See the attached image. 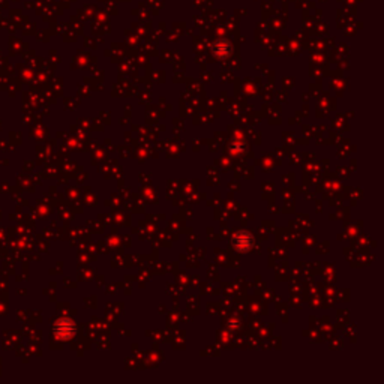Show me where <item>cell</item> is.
I'll list each match as a JSON object with an SVG mask.
<instances>
[{"label": "cell", "instance_id": "obj_2", "mask_svg": "<svg viewBox=\"0 0 384 384\" xmlns=\"http://www.w3.org/2000/svg\"><path fill=\"white\" fill-rule=\"evenodd\" d=\"M214 53L218 57H227L231 53V47L227 41H218L214 45Z\"/></svg>", "mask_w": 384, "mask_h": 384}, {"label": "cell", "instance_id": "obj_3", "mask_svg": "<svg viewBox=\"0 0 384 384\" xmlns=\"http://www.w3.org/2000/svg\"><path fill=\"white\" fill-rule=\"evenodd\" d=\"M237 237L242 239V242H240V240H236L239 249H243V251H245V249H248V248L252 245V237H251L248 233H240V234H237Z\"/></svg>", "mask_w": 384, "mask_h": 384}, {"label": "cell", "instance_id": "obj_1", "mask_svg": "<svg viewBox=\"0 0 384 384\" xmlns=\"http://www.w3.org/2000/svg\"><path fill=\"white\" fill-rule=\"evenodd\" d=\"M54 332L56 335L60 338V339H69L72 338V335L75 333V327H74V323L69 321V320H62L56 324L54 327Z\"/></svg>", "mask_w": 384, "mask_h": 384}]
</instances>
